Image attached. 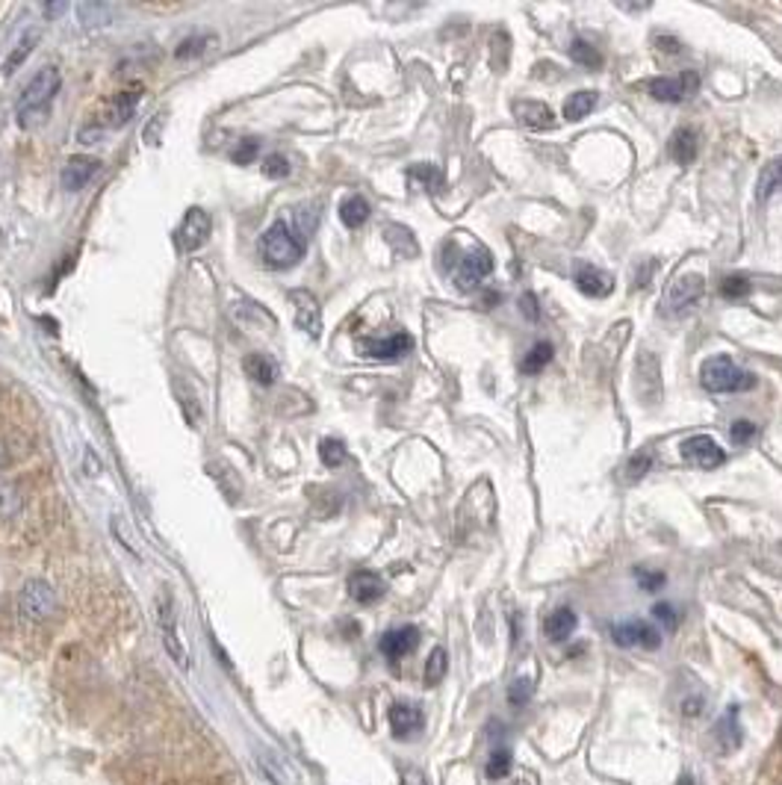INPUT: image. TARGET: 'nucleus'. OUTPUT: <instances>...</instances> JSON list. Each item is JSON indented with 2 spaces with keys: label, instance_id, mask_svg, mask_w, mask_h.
Returning a JSON list of instances; mask_svg holds the SVG:
<instances>
[{
  "label": "nucleus",
  "instance_id": "obj_46",
  "mask_svg": "<svg viewBox=\"0 0 782 785\" xmlns=\"http://www.w3.org/2000/svg\"><path fill=\"white\" fill-rule=\"evenodd\" d=\"M653 617H655V620H662L667 629H676V608H674V605H667V603H655V605H653Z\"/></svg>",
  "mask_w": 782,
  "mask_h": 785
},
{
  "label": "nucleus",
  "instance_id": "obj_9",
  "mask_svg": "<svg viewBox=\"0 0 782 785\" xmlns=\"http://www.w3.org/2000/svg\"><path fill=\"white\" fill-rule=\"evenodd\" d=\"M210 231H213V219H210L207 210L190 207V210H186L183 222H180L178 243H180L183 252H198V248L210 240Z\"/></svg>",
  "mask_w": 782,
  "mask_h": 785
},
{
  "label": "nucleus",
  "instance_id": "obj_5",
  "mask_svg": "<svg viewBox=\"0 0 782 785\" xmlns=\"http://www.w3.org/2000/svg\"><path fill=\"white\" fill-rule=\"evenodd\" d=\"M493 272V257L488 248H469L467 254H461V260L455 263L452 269V278H455V286L461 293H473L476 286L488 278Z\"/></svg>",
  "mask_w": 782,
  "mask_h": 785
},
{
  "label": "nucleus",
  "instance_id": "obj_10",
  "mask_svg": "<svg viewBox=\"0 0 782 785\" xmlns=\"http://www.w3.org/2000/svg\"><path fill=\"white\" fill-rule=\"evenodd\" d=\"M612 638L617 646H647V650H659L662 646V635L655 626L643 620H623L612 626Z\"/></svg>",
  "mask_w": 782,
  "mask_h": 785
},
{
  "label": "nucleus",
  "instance_id": "obj_49",
  "mask_svg": "<svg viewBox=\"0 0 782 785\" xmlns=\"http://www.w3.org/2000/svg\"><path fill=\"white\" fill-rule=\"evenodd\" d=\"M402 785H428V780H426V774H422V770L407 768L405 777H402Z\"/></svg>",
  "mask_w": 782,
  "mask_h": 785
},
{
  "label": "nucleus",
  "instance_id": "obj_3",
  "mask_svg": "<svg viewBox=\"0 0 782 785\" xmlns=\"http://www.w3.org/2000/svg\"><path fill=\"white\" fill-rule=\"evenodd\" d=\"M260 254L272 269H290L304 257V243L283 222H275L260 240Z\"/></svg>",
  "mask_w": 782,
  "mask_h": 785
},
{
  "label": "nucleus",
  "instance_id": "obj_25",
  "mask_svg": "<svg viewBox=\"0 0 782 785\" xmlns=\"http://www.w3.org/2000/svg\"><path fill=\"white\" fill-rule=\"evenodd\" d=\"M782 192V157H774L771 163H767L759 174V190H756V198L765 204L771 201V198Z\"/></svg>",
  "mask_w": 782,
  "mask_h": 785
},
{
  "label": "nucleus",
  "instance_id": "obj_28",
  "mask_svg": "<svg viewBox=\"0 0 782 785\" xmlns=\"http://www.w3.org/2000/svg\"><path fill=\"white\" fill-rule=\"evenodd\" d=\"M24 508V493L18 484H12L6 479H0V517L9 520V517H18Z\"/></svg>",
  "mask_w": 782,
  "mask_h": 785
},
{
  "label": "nucleus",
  "instance_id": "obj_1",
  "mask_svg": "<svg viewBox=\"0 0 782 785\" xmlns=\"http://www.w3.org/2000/svg\"><path fill=\"white\" fill-rule=\"evenodd\" d=\"M700 381L709 393H744L756 387V376L747 369H741L738 364H732V357L717 355L709 357L700 367Z\"/></svg>",
  "mask_w": 782,
  "mask_h": 785
},
{
  "label": "nucleus",
  "instance_id": "obj_17",
  "mask_svg": "<svg viewBox=\"0 0 782 785\" xmlns=\"http://www.w3.org/2000/svg\"><path fill=\"white\" fill-rule=\"evenodd\" d=\"M426 727V718H422V708L414 703H396L390 708V729L396 739H414L417 732Z\"/></svg>",
  "mask_w": 782,
  "mask_h": 785
},
{
  "label": "nucleus",
  "instance_id": "obj_20",
  "mask_svg": "<svg viewBox=\"0 0 782 785\" xmlns=\"http://www.w3.org/2000/svg\"><path fill=\"white\" fill-rule=\"evenodd\" d=\"M576 286L588 298H605V295H612V290H614V278H612V272L585 263V266L576 269Z\"/></svg>",
  "mask_w": 782,
  "mask_h": 785
},
{
  "label": "nucleus",
  "instance_id": "obj_41",
  "mask_svg": "<svg viewBox=\"0 0 782 785\" xmlns=\"http://www.w3.org/2000/svg\"><path fill=\"white\" fill-rule=\"evenodd\" d=\"M756 434H759V426L750 422V419H736V422H732V429H729V438L736 443H750Z\"/></svg>",
  "mask_w": 782,
  "mask_h": 785
},
{
  "label": "nucleus",
  "instance_id": "obj_26",
  "mask_svg": "<svg viewBox=\"0 0 782 785\" xmlns=\"http://www.w3.org/2000/svg\"><path fill=\"white\" fill-rule=\"evenodd\" d=\"M597 92H591V89H581V92H573L564 101V119L567 121H581V119H588L591 112H593V107H597Z\"/></svg>",
  "mask_w": 782,
  "mask_h": 785
},
{
  "label": "nucleus",
  "instance_id": "obj_8",
  "mask_svg": "<svg viewBox=\"0 0 782 785\" xmlns=\"http://www.w3.org/2000/svg\"><path fill=\"white\" fill-rule=\"evenodd\" d=\"M682 458L697 470H715L726 460V452L715 438H709V434H694V438L682 443Z\"/></svg>",
  "mask_w": 782,
  "mask_h": 785
},
{
  "label": "nucleus",
  "instance_id": "obj_11",
  "mask_svg": "<svg viewBox=\"0 0 782 785\" xmlns=\"http://www.w3.org/2000/svg\"><path fill=\"white\" fill-rule=\"evenodd\" d=\"M703 293H705V281L700 275H679L664 293V305L670 314H685L688 307L700 302Z\"/></svg>",
  "mask_w": 782,
  "mask_h": 785
},
{
  "label": "nucleus",
  "instance_id": "obj_30",
  "mask_svg": "<svg viewBox=\"0 0 782 785\" xmlns=\"http://www.w3.org/2000/svg\"><path fill=\"white\" fill-rule=\"evenodd\" d=\"M446 670H449V656H446L443 646H434L428 662H426V673H422L428 688H434V685H440L446 679Z\"/></svg>",
  "mask_w": 782,
  "mask_h": 785
},
{
  "label": "nucleus",
  "instance_id": "obj_45",
  "mask_svg": "<svg viewBox=\"0 0 782 785\" xmlns=\"http://www.w3.org/2000/svg\"><path fill=\"white\" fill-rule=\"evenodd\" d=\"M520 310H523V316H526L529 322H538V319H540V307H538L535 293H523V295H520Z\"/></svg>",
  "mask_w": 782,
  "mask_h": 785
},
{
  "label": "nucleus",
  "instance_id": "obj_2",
  "mask_svg": "<svg viewBox=\"0 0 782 785\" xmlns=\"http://www.w3.org/2000/svg\"><path fill=\"white\" fill-rule=\"evenodd\" d=\"M59 83H62L59 68L47 66L42 71H36V77L24 86L21 101H18V124H21V128H27L30 116H39V112L47 109V104H51L57 98V92H59Z\"/></svg>",
  "mask_w": 782,
  "mask_h": 785
},
{
  "label": "nucleus",
  "instance_id": "obj_12",
  "mask_svg": "<svg viewBox=\"0 0 782 785\" xmlns=\"http://www.w3.org/2000/svg\"><path fill=\"white\" fill-rule=\"evenodd\" d=\"M290 305H293V314H295V325L302 331H307L310 336L322 334V307L316 302V295L310 290H290Z\"/></svg>",
  "mask_w": 782,
  "mask_h": 785
},
{
  "label": "nucleus",
  "instance_id": "obj_51",
  "mask_svg": "<svg viewBox=\"0 0 782 785\" xmlns=\"http://www.w3.org/2000/svg\"><path fill=\"white\" fill-rule=\"evenodd\" d=\"M653 269H655L653 263H647V269H643V266L638 269V275H635V286H638V290H641V286H647V284H650V275H653Z\"/></svg>",
  "mask_w": 782,
  "mask_h": 785
},
{
  "label": "nucleus",
  "instance_id": "obj_18",
  "mask_svg": "<svg viewBox=\"0 0 782 785\" xmlns=\"http://www.w3.org/2000/svg\"><path fill=\"white\" fill-rule=\"evenodd\" d=\"M419 644V629L417 626H399V629H390L387 635L381 638V653L390 658V662H399L407 653H414Z\"/></svg>",
  "mask_w": 782,
  "mask_h": 785
},
{
  "label": "nucleus",
  "instance_id": "obj_47",
  "mask_svg": "<svg viewBox=\"0 0 782 785\" xmlns=\"http://www.w3.org/2000/svg\"><path fill=\"white\" fill-rule=\"evenodd\" d=\"M655 45H659V51H664V54L682 51V42L676 39V36H655Z\"/></svg>",
  "mask_w": 782,
  "mask_h": 785
},
{
  "label": "nucleus",
  "instance_id": "obj_4",
  "mask_svg": "<svg viewBox=\"0 0 782 785\" xmlns=\"http://www.w3.org/2000/svg\"><path fill=\"white\" fill-rule=\"evenodd\" d=\"M18 605H21V612L36 623L51 620L59 612V600H57L54 588L42 579H30L27 584H24L21 596H18Z\"/></svg>",
  "mask_w": 782,
  "mask_h": 785
},
{
  "label": "nucleus",
  "instance_id": "obj_36",
  "mask_svg": "<svg viewBox=\"0 0 782 785\" xmlns=\"http://www.w3.org/2000/svg\"><path fill=\"white\" fill-rule=\"evenodd\" d=\"M488 777L490 780H505L508 770H511V750H496L490 759H488Z\"/></svg>",
  "mask_w": 782,
  "mask_h": 785
},
{
  "label": "nucleus",
  "instance_id": "obj_21",
  "mask_svg": "<svg viewBox=\"0 0 782 785\" xmlns=\"http://www.w3.org/2000/svg\"><path fill=\"white\" fill-rule=\"evenodd\" d=\"M514 116L531 130H552L555 128V112L543 101H517Z\"/></svg>",
  "mask_w": 782,
  "mask_h": 785
},
{
  "label": "nucleus",
  "instance_id": "obj_13",
  "mask_svg": "<svg viewBox=\"0 0 782 785\" xmlns=\"http://www.w3.org/2000/svg\"><path fill=\"white\" fill-rule=\"evenodd\" d=\"M411 348H414L411 334H393V336H384V340H361V352L376 360H399L411 352Z\"/></svg>",
  "mask_w": 782,
  "mask_h": 785
},
{
  "label": "nucleus",
  "instance_id": "obj_19",
  "mask_svg": "<svg viewBox=\"0 0 782 785\" xmlns=\"http://www.w3.org/2000/svg\"><path fill=\"white\" fill-rule=\"evenodd\" d=\"M98 169H101V163H98L95 157H83V154L71 157L68 163L62 166V186H66L68 192H77L95 178Z\"/></svg>",
  "mask_w": 782,
  "mask_h": 785
},
{
  "label": "nucleus",
  "instance_id": "obj_32",
  "mask_svg": "<svg viewBox=\"0 0 782 785\" xmlns=\"http://www.w3.org/2000/svg\"><path fill=\"white\" fill-rule=\"evenodd\" d=\"M570 57H573V62H579L581 68H600L602 66V54L597 51V45H591L585 39H576L573 45H570Z\"/></svg>",
  "mask_w": 782,
  "mask_h": 785
},
{
  "label": "nucleus",
  "instance_id": "obj_15",
  "mask_svg": "<svg viewBox=\"0 0 782 785\" xmlns=\"http://www.w3.org/2000/svg\"><path fill=\"white\" fill-rule=\"evenodd\" d=\"M139 101H142V86H130V89L118 92L113 98V104L104 109V128H124V124L133 119Z\"/></svg>",
  "mask_w": 782,
  "mask_h": 785
},
{
  "label": "nucleus",
  "instance_id": "obj_6",
  "mask_svg": "<svg viewBox=\"0 0 782 785\" xmlns=\"http://www.w3.org/2000/svg\"><path fill=\"white\" fill-rule=\"evenodd\" d=\"M157 620H159V632H163V646L166 653L175 658L178 667H190V656H186V646L178 635V615H175V605H171V596H163L157 603Z\"/></svg>",
  "mask_w": 782,
  "mask_h": 785
},
{
  "label": "nucleus",
  "instance_id": "obj_24",
  "mask_svg": "<svg viewBox=\"0 0 782 785\" xmlns=\"http://www.w3.org/2000/svg\"><path fill=\"white\" fill-rule=\"evenodd\" d=\"M242 369H245V376H248V378L257 381V384H263V387H269V384H275V381H278V376H281V369H278L275 360H272L269 355H260V352L248 355V357L242 360Z\"/></svg>",
  "mask_w": 782,
  "mask_h": 785
},
{
  "label": "nucleus",
  "instance_id": "obj_35",
  "mask_svg": "<svg viewBox=\"0 0 782 785\" xmlns=\"http://www.w3.org/2000/svg\"><path fill=\"white\" fill-rule=\"evenodd\" d=\"M213 42L210 39L207 33H201V36H190V39H183L180 45H178V51H175V57L178 59H192V57H201L204 51H207V45Z\"/></svg>",
  "mask_w": 782,
  "mask_h": 785
},
{
  "label": "nucleus",
  "instance_id": "obj_42",
  "mask_svg": "<svg viewBox=\"0 0 782 785\" xmlns=\"http://www.w3.org/2000/svg\"><path fill=\"white\" fill-rule=\"evenodd\" d=\"M316 222H319V210L316 207H295V228H299L302 233H314V228H316Z\"/></svg>",
  "mask_w": 782,
  "mask_h": 785
},
{
  "label": "nucleus",
  "instance_id": "obj_16",
  "mask_svg": "<svg viewBox=\"0 0 782 785\" xmlns=\"http://www.w3.org/2000/svg\"><path fill=\"white\" fill-rule=\"evenodd\" d=\"M349 594H352L355 603L372 605V603H378L384 594H387V584H384V579L378 576V573L357 570V573H352V579H349Z\"/></svg>",
  "mask_w": 782,
  "mask_h": 785
},
{
  "label": "nucleus",
  "instance_id": "obj_22",
  "mask_svg": "<svg viewBox=\"0 0 782 785\" xmlns=\"http://www.w3.org/2000/svg\"><path fill=\"white\" fill-rule=\"evenodd\" d=\"M697 148H700V133L694 128H679V130H674V136H670L667 154L674 157L679 166H688V163H694V157H697Z\"/></svg>",
  "mask_w": 782,
  "mask_h": 785
},
{
  "label": "nucleus",
  "instance_id": "obj_48",
  "mask_svg": "<svg viewBox=\"0 0 782 785\" xmlns=\"http://www.w3.org/2000/svg\"><path fill=\"white\" fill-rule=\"evenodd\" d=\"M703 697H694V700H685V706H682V715L685 718H700L703 715Z\"/></svg>",
  "mask_w": 782,
  "mask_h": 785
},
{
  "label": "nucleus",
  "instance_id": "obj_27",
  "mask_svg": "<svg viewBox=\"0 0 782 785\" xmlns=\"http://www.w3.org/2000/svg\"><path fill=\"white\" fill-rule=\"evenodd\" d=\"M369 213H372V210H369V201L364 195H352V198H345V201L340 204V219H343L345 228H352V231H357L361 224H366Z\"/></svg>",
  "mask_w": 782,
  "mask_h": 785
},
{
  "label": "nucleus",
  "instance_id": "obj_52",
  "mask_svg": "<svg viewBox=\"0 0 782 785\" xmlns=\"http://www.w3.org/2000/svg\"><path fill=\"white\" fill-rule=\"evenodd\" d=\"M68 4H47L45 6V15H59V12H66Z\"/></svg>",
  "mask_w": 782,
  "mask_h": 785
},
{
  "label": "nucleus",
  "instance_id": "obj_39",
  "mask_svg": "<svg viewBox=\"0 0 782 785\" xmlns=\"http://www.w3.org/2000/svg\"><path fill=\"white\" fill-rule=\"evenodd\" d=\"M422 178V183H426V190H440L443 186V171L437 166H414L411 169V181Z\"/></svg>",
  "mask_w": 782,
  "mask_h": 785
},
{
  "label": "nucleus",
  "instance_id": "obj_29",
  "mask_svg": "<svg viewBox=\"0 0 782 785\" xmlns=\"http://www.w3.org/2000/svg\"><path fill=\"white\" fill-rule=\"evenodd\" d=\"M36 42H39V30H30V33L18 42V47H15V51H12V54L6 57V62H4V74H6V77H12V74H15V71L24 66V62H27V57L33 54Z\"/></svg>",
  "mask_w": 782,
  "mask_h": 785
},
{
  "label": "nucleus",
  "instance_id": "obj_14",
  "mask_svg": "<svg viewBox=\"0 0 782 785\" xmlns=\"http://www.w3.org/2000/svg\"><path fill=\"white\" fill-rule=\"evenodd\" d=\"M741 708L738 706H729L726 712L721 715L715 720V729H712V735H715V744H717V750H721L724 756L726 753H732V750H738L741 747Z\"/></svg>",
  "mask_w": 782,
  "mask_h": 785
},
{
  "label": "nucleus",
  "instance_id": "obj_7",
  "mask_svg": "<svg viewBox=\"0 0 782 785\" xmlns=\"http://www.w3.org/2000/svg\"><path fill=\"white\" fill-rule=\"evenodd\" d=\"M700 89V77L694 71H682L676 77H653L647 80V92L655 101H667V104H679L685 101L688 95Z\"/></svg>",
  "mask_w": 782,
  "mask_h": 785
},
{
  "label": "nucleus",
  "instance_id": "obj_38",
  "mask_svg": "<svg viewBox=\"0 0 782 785\" xmlns=\"http://www.w3.org/2000/svg\"><path fill=\"white\" fill-rule=\"evenodd\" d=\"M257 151H260V139H254V136H245V139L233 148V163H240V166L254 163Z\"/></svg>",
  "mask_w": 782,
  "mask_h": 785
},
{
  "label": "nucleus",
  "instance_id": "obj_33",
  "mask_svg": "<svg viewBox=\"0 0 782 785\" xmlns=\"http://www.w3.org/2000/svg\"><path fill=\"white\" fill-rule=\"evenodd\" d=\"M319 458L325 467H340L345 458H349V452H345L343 440H334V438H325L319 443Z\"/></svg>",
  "mask_w": 782,
  "mask_h": 785
},
{
  "label": "nucleus",
  "instance_id": "obj_43",
  "mask_svg": "<svg viewBox=\"0 0 782 785\" xmlns=\"http://www.w3.org/2000/svg\"><path fill=\"white\" fill-rule=\"evenodd\" d=\"M263 174H266V178H272V181L287 178V174H290L287 157H281V154H269V157H266V163H263Z\"/></svg>",
  "mask_w": 782,
  "mask_h": 785
},
{
  "label": "nucleus",
  "instance_id": "obj_37",
  "mask_svg": "<svg viewBox=\"0 0 782 785\" xmlns=\"http://www.w3.org/2000/svg\"><path fill=\"white\" fill-rule=\"evenodd\" d=\"M750 293V281L744 275H726L721 281V295L724 298H744Z\"/></svg>",
  "mask_w": 782,
  "mask_h": 785
},
{
  "label": "nucleus",
  "instance_id": "obj_34",
  "mask_svg": "<svg viewBox=\"0 0 782 785\" xmlns=\"http://www.w3.org/2000/svg\"><path fill=\"white\" fill-rule=\"evenodd\" d=\"M650 470H653V452H650V449H647V452H635L629 464H626V481H641Z\"/></svg>",
  "mask_w": 782,
  "mask_h": 785
},
{
  "label": "nucleus",
  "instance_id": "obj_50",
  "mask_svg": "<svg viewBox=\"0 0 782 785\" xmlns=\"http://www.w3.org/2000/svg\"><path fill=\"white\" fill-rule=\"evenodd\" d=\"M505 785H538V774H531V770H520V774Z\"/></svg>",
  "mask_w": 782,
  "mask_h": 785
},
{
  "label": "nucleus",
  "instance_id": "obj_31",
  "mask_svg": "<svg viewBox=\"0 0 782 785\" xmlns=\"http://www.w3.org/2000/svg\"><path fill=\"white\" fill-rule=\"evenodd\" d=\"M552 355H555V352H552L550 343H535V346H531V352H526V360L520 364L523 376H538L543 367H550Z\"/></svg>",
  "mask_w": 782,
  "mask_h": 785
},
{
  "label": "nucleus",
  "instance_id": "obj_23",
  "mask_svg": "<svg viewBox=\"0 0 782 785\" xmlns=\"http://www.w3.org/2000/svg\"><path fill=\"white\" fill-rule=\"evenodd\" d=\"M576 626H579V617H576L573 608H555V612L546 617L543 632H546V638H550V641L561 644V641H567L570 635L576 632Z\"/></svg>",
  "mask_w": 782,
  "mask_h": 785
},
{
  "label": "nucleus",
  "instance_id": "obj_44",
  "mask_svg": "<svg viewBox=\"0 0 782 785\" xmlns=\"http://www.w3.org/2000/svg\"><path fill=\"white\" fill-rule=\"evenodd\" d=\"M635 579H638V584L643 591H659L662 584H664V573H659V570H635Z\"/></svg>",
  "mask_w": 782,
  "mask_h": 785
},
{
  "label": "nucleus",
  "instance_id": "obj_40",
  "mask_svg": "<svg viewBox=\"0 0 782 785\" xmlns=\"http://www.w3.org/2000/svg\"><path fill=\"white\" fill-rule=\"evenodd\" d=\"M531 679H514L511 688H508V703L511 706H526L531 700Z\"/></svg>",
  "mask_w": 782,
  "mask_h": 785
}]
</instances>
